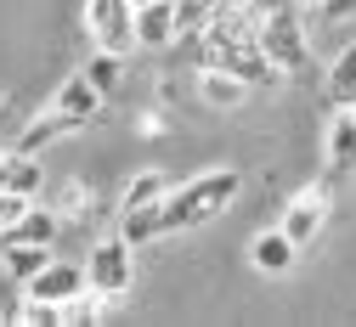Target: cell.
Wrapping results in <instances>:
<instances>
[{
  "label": "cell",
  "instance_id": "obj_26",
  "mask_svg": "<svg viewBox=\"0 0 356 327\" xmlns=\"http://www.w3.org/2000/svg\"><path fill=\"white\" fill-rule=\"evenodd\" d=\"M130 6H147V0H130Z\"/></svg>",
  "mask_w": 356,
  "mask_h": 327
},
{
  "label": "cell",
  "instance_id": "obj_5",
  "mask_svg": "<svg viewBox=\"0 0 356 327\" xmlns=\"http://www.w3.org/2000/svg\"><path fill=\"white\" fill-rule=\"evenodd\" d=\"M254 34H260V51L272 57V68H277V74H305V62H311V45H305V28L294 23V12H283V17H266Z\"/></svg>",
  "mask_w": 356,
  "mask_h": 327
},
{
  "label": "cell",
  "instance_id": "obj_1",
  "mask_svg": "<svg viewBox=\"0 0 356 327\" xmlns=\"http://www.w3.org/2000/svg\"><path fill=\"white\" fill-rule=\"evenodd\" d=\"M238 192H243V175L232 164H215V169L193 175L187 186H170V192H164V237H170V231L209 226L220 209H232Z\"/></svg>",
  "mask_w": 356,
  "mask_h": 327
},
{
  "label": "cell",
  "instance_id": "obj_19",
  "mask_svg": "<svg viewBox=\"0 0 356 327\" xmlns=\"http://www.w3.org/2000/svg\"><path fill=\"white\" fill-rule=\"evenodd\" d=\"M164 192H170L164 169H142L136 181L124 186V198H119V215H124V209H147V203H164Z\"/></svg>",
  "mask_w": 356,
  "mask_h": 327
},
{
  "label": "cell",
  "instance_id": "obj_28",
  "mask_svg": "<svg viewBox=\"0 0 356 327\" xmlns=\"http://www.w3.org/2000/svg\"><path fill=\"white\" fill-rule=\"evenodd\" d=\"M0 158H6V153H0Z\"/></svg>",
  "mask_w": 356,
  "mask_h": 327
},
{
  "label": "cell",
  "instance_id": "obj_23",
  "mask_svg": "<svg viewBox=\"0 0 356 327\" xmlns=\"http://www.w3.org/2000/svg\"><path fill=\"white\" fill-rule=\"evenodd\" d=\"M317 12H323V23H350L356 17V0H317Z\"/></svg>",
  "mask_w": 356,
  "mask_h": 327
},
{
  "label": "cell",
  "instance_id": "obj_15",
  "mask_svg": "<svg viewBox=\"0 0 356 327\" xmlns=\"http://www.w3.org/2000/svg\"><path fill=\"white\" fill-rule=\"evenodd\" d=\"M51 265V249L46 243H6V249H0V271H6V283H29V276H40V271H46Z\"/></svg>",
  "mask_w": 356,
  "mask_h": 327
},
{
  "label": "cell",
  "instance_id": "obj_12",
  "mask_svg": "<svg viewBox=\"0 0 356 327\" xmlns=\"http://www.w3.org/2000/svg\"><path fill=\"white\" fill-rule=\"evenodd\" d=\"M0 186L6 192H29V198H40L46 192V164H40V153H6L0 158Z\"/></svg>",
  "mask_w": 356,
  "mask_h": 327
},
{
  "label": "cell",
  "instance_id": "obj_9",
  "mask_svg": "<svg viewBox=\"0 0 356 327\" xmlns=\"http://www.w3.org/2000/svg\"><path fill=\"white\" fill-rule=\"evenodd\" d=\"M175 40H181V28H175V0H147V6H136V45L142 51H164Z\"/></svg>",
  "mask_w": 356,
  "mask_h": 327
},
{
  "label": "cell",
  "instance_id": "obj_20",
  "mask_svg": "<svg viewBox=\"0 0 356 327\" xmlns=\"http://www.w3.org/2000/svg\"><path fill=\"white\" fill-rule=\"evenodd\" d=\"M215 17V0H175V28H181V40H198Z\"/></svg>",
  "mask_w": 356,
  "mask_h": 327
},
{
  "label": "cell",
  "instance_id": "obj_4",
  "mask_svg": "<svg viewBox=\"0 0 356 327\" xmlns=\"http://www.w3.org/2000/svg\"><path fill=\"white\" fill-rule=\"evenodd\" d=\"M328 209H334V192H328L323 181H311V186H300V192L283 203L277 226H283L289 237L305 249V243H317V237H323V226H328Z\"/></svg>",
  "mask_w": 356,
  "mask_h": 327
},
{
  "label": "cell",
  "instance_id": "obj_10",
  "mask_svg": "<svg viewBox=\"0 0 356 327\" xmlns=\"http://www.w3.org/2000/svg\"><path fill=\"white\" fill-rule=\"evenodd\" d=\"M198 97H204V108H215V113H232V108L249 102V85H243L232 68L204 62V68H198Z\"/></svg>",
  "mask_w": 356,
  "mask_h": 327
},
{
  "label": "cell",
  "instance_id": "obj_14",
  "mask_svg": "<svg viewBox=\"0 0 356 327\" xmlns=\"http://www.w3.org/2000/svg\"><path fill=\"white\" fill-rule=\"evenodd\" d=\"M68 130H74V119H68V113H57V108L46 102V108H40V113L23 124V135H17V153H46V147L57 142V135H68Z\"/></svg>",
  "mask_w": 356,
  "mask_h": 327
},
{
  "label": "cell",
  "instance_id": "obj_25",
  "mask_svg": "<svg viewBox=\"0 0 356 327\" xmlns=\"http://www.w3.org/2000/svg\"><path fill=\"white\" fill-rule=\"evenodd\" d=\"M294 6H317V0H294Z\"/></svg>",
  "mask_w": 356,
  "mask_h": 327
},
{
  "label": "cell",
  "instance_id": "obj_17",
  "mask_svg": "<svg viewBox=\"0 0 356 327\" xmlns=\"http://www.w3.org/2000/svg\"><path fill=\"white\" fill-rule=\"evenodd\" d=\"M85 79H91L102 97H113V90L124 85V51H102V45H91V57H85V68H79Z\"/></svg>",
  "mask_w": 356,
  "mask_h": 327
},
{
  "label": "cell",
  "instance_id": "obj_8",
  "mask_svg": "<svg viewBox=\"0 0 356 327\" xmlns=\"http://www.w3.org/2000/svg\"><path fill=\"white\" fill-rule=\"evenodd\" d=\"M294 260H300V243L289 237L283 226L254 231V243H249V265H254L260 276H283V271H294Z\"/></svg>",
  "mask_w": 356,
  "mask_h": 327
},
{
  "label": "cell",
  "instance_id": "obj_27",
  "mask_svg": "<svg viewBox=\"0 0 356 327\" xmlns=\"http://www.w3.org/2000/svg\"><path fill=\"white\" fill-rule=\"evenodd\" d=\"M0 102H6V90H0Z\"/></svg>",
  "mask_w": 356,
  "mask_h": 327
},
{
  "label": "cell",
  "instance_id": "obj_11",
  "mask_svg": "<svg viewBox=\"0 0 356 327\" xmlns=\"http://www.w3.org/2000/svg\"><path fill=\"white\" fill-rule=\"evenodd\" d=\"M323 147H328V169L334 175H350L356 169V108H334Z\"/></svg>",
  "mask_w": 356,
  "mask_h": 327
},
{
  "label": "cell",
  "instance_id": "obj_2",
  "mask_svg": "<svg viewBox=\"0 0 356 327\" xmlns=\"http://www.w3.org/2000/svg\"><path fill=\"white\" fill-rule=\"evenodd\" d=\"M85 276H91V294L102 305L130 299V288H136V249H130L124 237H102L91 249V260H85Z\"/></svg>",
  "mask_w": 356,
  "mask_h": 327
},
{
  "label": "cell",
  "instance_id": "obj_21",
  "mask_svg": "<svg viewBox=\"0 0 356 327\" xmlns=\"http://www.w3.org/2000/svg\"><path fill=\"white\" fill-rule=\"evenodd\" d=\"M12 321H17V327H63V305H51V299H29V294H23V305H17Z\"/></svg>",
  "mask_w": 356,
  "mask_h": 327
},
{
  "label": "cell",
  "instance_id": "obj_3",
  "mask_svg": "<svg viewBox=\"0 0 356 327\" xmlns=\"http://www.w3.org/2000/svg\"><path fill=\"white\" fill-rule=\"evenodd\" d=\"M85 34L102 51H136V6L130 0H85Z\"/></svg>",
  "mask_w": 356,
  "mask_h": 327
},
{
  "label": "cell",
  "instance_id": "obj_24",
  "mask_svg": "<svg viewBox=\"0 0 356 327\" xmlns=\"http://www.w3.org/2000/svg\"><path fill=\"white\" fill-rule=\"evenodd\" d=\"M57 203H63L57 215H85V186H79V181H68V186H63V198H57Z\"/></svg>",
  "mask_w": 356,
  "mask_h": 327
},
{
  "label": "cell",
  "instance_id": "obj_16",
  "mask_svg": "<svg viewBox=\"0 0 356 327\" xmlns=\"http://www.w3.org/2000/svg\"><path fill=\"white\" fill-rule=\"evenodd\" d=\"M119 237L130 249H147L164 237V203H147V209H124V226H119Z\"/></svg>",
  "mask_w": 356,
  "mask_h": 327
},
{
  "label": "cell",
  "instance_id": "obj_6",
  "mask_svg": "<svg viewBox=\"0 0 356 327\" xmlns=\"http://www.w3.org/2000/svg\"><path fill=\"white\" fill-rule=\"evenodd\" d=\"M23 294H29V299L68 305V299H79V294H91V276H85V265H74V260H57V254H51V265L40 271V276H29Z\"/></svg>",
  "mask_w": 356,
  "mask_h": 327
},
{
  "label": "cell",
  "instance_id": "obj_18",
  "mask_svg": "<svg viewBox=\"0 0 356 327\" xmlns=\"http://www.w3.org/2000/svg\"><path fill=\"white\" fill-rule=\"evenodd\" d=\"M328 102L334 108H356V45H345L328 62Z\"/></svg>",
  "mask_w": 356,
  "mask_h": 327
},
{
  "label": "cell",
  "instance_id": "obj_7",
  "mask_svg": "<svg viewBox=\"0 0 356 327\" xmlns=\"http://www.w3.org/2000/svg\"><path fill=\"white\" fill-rule=\"evenodd\" d=\"M51 108H57V113H68V119H74V130H79V124H97V119H102L108 97H102V90L85 79V74H68V79L51 90Z\"/></svg>",
  "mask_w": 356,
  "mask_h": 327
},
{
  "label": "cell",
  "instance_id": "obj_13",
  "mask_svg": "<svg viewBox=\"0 0 356 327\" xmlns=\"http://www.w3.org/2000/svg\"><path fill=\"white\" fill-rule=\"evenodd\" d=\"M57 226H63V215L57 209H46V203H34L17 226H6V231H0V249H6V243H57Z\"/></svg>",
  "mask_w": 356,
  "mask_h": 327
},
{
  "label": "cell",
  "instance_id": "obj_22",
  "mask_svg": "<svg viewBox=\"0 0 356 327\" xmlns=\"http://www.w3.org/2000/svg\"><path fill=\"white\" fill-rule=\"evenodd\" d=\"M34 203H40V198H29V192H6V186H0V231H6V226H17Z\"/></svg>",
  "mask_w": 356,
  "mask_h": 327
}]
</instances>
